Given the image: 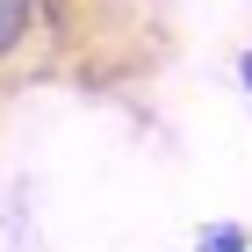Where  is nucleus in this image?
I'll return each mask as SVG.
<instances>
[{
  "label": "nucleus",
  "instance_id": "nucleus-1",
  "mask_svg": "<svg viewBox=\"0 0 252 252\" xmlns=\"http://www.w3.org/2000/svg\"><path fill=\"white\" fill-rule=\"evenodd\" d=\"M58 22V0H0V79L15 72Z\"/></svg>",
  "mask_w": 252,
  "mask_h": 252
},
{
  "label": "nucleus",
  "instance_id": "nucleus-2",
  "mask_svg": "<svg viewBox=\"0 0 252 252\" xmlns=\"http://www.w3.org/2000/svg\"><path fill=\"white\" fill-rule=\"evenodd\" d=\"M252 238L238 231V223H202V238H194V252H245Z\"/></svg>",
  "mask_w": 252,
  "mask_h": 252
},
{
  "label": "nucleus",
  "instance_id": "nucleus-3",
  "mask_svg": "<svg viewBox=\"0 0 252 252\" xmlns=\"http://www.w3.org/2000/svg\"><path fill=\"white\" fill-rule=\"evenodd\" d=\"M238 79H245V94H252V51H245V58H238Z\"/></svg>",
  "mask_w": 252,
  "mask_h": 252
},
{
  "label": "nucleus",
  "instance_id": "nucleus-4",
  "mask_svg": "<svg viewBox=\"0 0 252 252\" xmlns=\"http://www.w3.org/2000/svg\"><path fill=\"white\" fill-rule=\"evenodd\" d=\"M245 252H252V245H245Z\"/></svg>",
  "mask_w": 252,
  "mask_h": 252
}]
</instances>
